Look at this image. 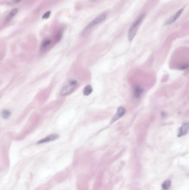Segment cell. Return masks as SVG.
<instances>
[{"mask_svg":"<svg viewBox=\"0 0 189 190\" xmlns=\"http://www.w3.org/2000/svg\"><path fill=\"white\" fill-rule=\"evenodd\" d=\"M145 16V15L144 14H141L137 18V20L133 22V24L130 26L128 32V39L130 41H132L133 39L135 37L140 25L143 22Z\"/></svg>","mask_w":189,"mask_h":190,"instance_id":"cell-1","label":"cell"},{"mask_svg":"<svg viewBox=\"0 0 189 190\" xmlns=\"http://www.w3.org/2000/svg\"><path fill=\"white\" fill-rule=\"evenodd\" d=\"M78 86V82L76 80H72L68 81L61 88L60 95L62 96H66L70 95L77 89Z\"/></svg>","mask_w":189,"mask_h":190,"instance_id":"cell-2","label":"cell"},{"mask_svg":"<svg viewBox=\"0 0 189 190\" xmlns=\"http://www.w3.org/2000/svg\"><path fill=\"white\" fill-rule=\"evenodd\" d=\"M107 17V12H103L101 14H99L97 17L93 20V21L91 22V23L88 25L85 28L84 30V33H85L86 32L89 31L91 29L94 27L95 25H98L99 24L101 23L102 22L104 21L105 18Z\"/></svg>","mask_w":189,"mask_h":190,"instance_id":"cell-3","label":"cell"},{"mask_svg":"<svg viewBox=\"0 0 189 190\" xmlns=\"http://www.w3.org/2000/svg\"><path fill=\"white\" fill-rule=\"evenodd\" d=\"M184 10V8H182L180 9L176 13H175V14H174L173 16H172L171 17L169 18L168 20L165 22V25L168 26V25H172L173 23H174L175 21H176L180 17V16L181 15Z\"/></svg>","mask_w":189,"mask_h":190,"instance_id":"cell-4","label":"cell"},{"mask_svg":"<svg viewBox=\"0 0 189 190\" xmlns=\"http://www.w3.org/2000/svg\"><path fill=\"white\" fill-rule=\"evenodd\" d=\"M125 109L123 107H120L118 108L116 112L115 115L113 117L112 119L111 120V123H114L117 120H119L120 118H122L125 113Z\"/></svg>","mask_w":189,"mask_h":190,"instance_id":"cell-5","label":"cell"},{"mask_svg":"<svg viewBox=\"0 0 189 190\" xmlns=\"http://www.w3.org/2000/svg\"><path fill=\"white\" fill-rule=\"evenodd\" d=\"M189 132V123L185 122L183 123L182 126L179 128L178 131V136L179 137H182L186 135Z\"/></svg>","mask_w":189,"mask_h":190,"instance_id":"cell-6","label":"cell"},{"mask_svg":"<svg viewBox=\"0 0 189 190\" xmlns=\"http://www.w3.org/2000/svg\"><path fill=\"white\" fill-rule=\"evenodd\" d=\"M59 138V135L57 134H52V135H50L47 136V137L42 138L41 140L37 142V144H44V143H47V142H49L51 141H54L57 140V138Z\"/></svg>","mask_w":189,"mask_h":190,"instance_id":"cell-7","label":"cell"},{"mask_svg":"<svg viewBox=\"0 0 189 190\" xmlns=\"http://www.w3.org/2000/svg\"><path fill=\"white\" fill-rule=\"evenodd\" d=\"M144 89L140 86H136L133 89V96L134 98L136 99H140L141 96L143 95Z\"/></svg>","mask_w":189,"mask_h":190,"instance_id":"cell-8","label":"cell"},{"mask_svg":"<svg viewBox=\"0 0 189 190\" xmlns=\"http://www.w3.org/2000/svg\"><path fill=\"white\" fill-rule=\"evenodd\" d=\"M51 40L49 39H46L43 40V41L42 42L41 47V49L42 51H45L46 49H47L49 46L51 44Z\"/></svg>","mask_w":189,"mask_h":190,"instance_id":"cell-9","label":"cell"},{"mask_svg":"<svg viewBox=\"0 0 189 190\" xmlns=\"http://www.w3.org/2000/svg\"><path fill=\"white\" fill-rule=\"evenodd\" d=\"M93 92V88L91 85H87L83 90V95L84 96H89L91 95Z\"/></svg>","mask_w":189,"mask_h":190,"instance_id":"cell-10","label":"cell"},{"mask_svg":"<svg viewBox=\"0 0 189 190\" xmlns=\"http://www.w3.org/2000/svg\"><path fill=\"white\" fill-rule=\"evenodd\" d=\"M172 185V182L170 180L167 179L166 181H165L163 183L161 187L163 190H168L169 188Z\"/></svg>","mask_w":189,"mask_h":190,"instance_id":"cell-11","label":"cell"},{"mask_svg":"<svg viewBox=\"0 0 189 190\" xmlns=\"http://www.w3.org/2000/svg\"><path fill=\"white\" fill-rule=\"evenodd\" d=\"M17 8H14L7 15V17H6V21H10L11 20L12 18L14 17V16L17 13Z\"/></svg>","mask_w":189,"mask_h":190,"instance_id":"cell-12","label":"cell"},{"mask_svg":"<svg viewBox=\"0 0 189 190\" xmlns=\"http://www.w3.org/2000/svg\"><path fill=\"white\" fill-rule=\"evenodd\" d=\"M2 117H3L4 119H7L8 118H9L11 116V112L8 110L7 109H4L2 111V113H1Z\"/></svg>","mask_w":189,"mask_h":190,"instance_id":"cell-13","label":"cell"},{"mask_svg":"<svg viewBox=\"0 0 189 190\" xmlns=\"http://www.w3.org/2000/svg\"><path fill=\"white\" fill-rule=\"evenodd\" d=\"M51 11L47 12L46 13H45V14L43 15L42 18H43V19H47V18H48L49 17V16H50V15H51Z\"/></svg>","mask_w":189,"mask_h":190,"instance_id":"cell-14","label":"cell"},{"mask_svg":"<svg viewBox=\"0 0 189 190\" xmlns=\"http://www.w3.org/2000/svg\"><path fill=\"white\" fill-rule=\"evenodd\" d=\"M14 2H20L21 0H13Z\"/></svg>","mask_w":189,"mask_h":190,"instance_id":"cell-15","label":"cell"}]
</instances>
